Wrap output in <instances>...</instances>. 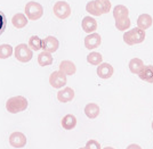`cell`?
Masks as SVG:
<instances>
[{
  "mask_svg": "<svg viewBox=\"0 0 153 149\" xmlns=\"http://www.w3.org/2000/svg\"><path fill=\"white\" fill-rule=\"evenodd\" d=\"M27 106H29L27 99L23 96H15V97L9 98L6 101V109L12 114L24 112L27 108Z\"/></svg>",
  "mask_w": 153,
  "mask_h": 149,
  "instance_id": "obj_1",
  "label": "cell"
},
{
  "mask_svg": "<svg viewBox=\"0 0 153 149\" xmlns=\"http://www.w3.org/2000/svg\"><path fill=\"white\" fill-rule=\"evenodd\" d=\"M145 40V31L138 27H134L127 32L123 33V41L128 46H134L142 43Z\"/></svg>",
  "mask_w": 153,
  "mask_h": 149,
  "instance_id": "obj_2",
  "label": "cell"
},
{
  "mask_svg": "<svg viewBox=\"0 0 153 149\" xmlns=\"http://www.w3.org/2000/svg\"><path fill=\"white\" fill-rule=\"evenodd\" d=\"M25 15L29 20L37 21L44 15V8L39 2L30 1L25 5Z\"/></svg>",
  "mask_w": 153,
  "mask_h": 149,
  "instance_id": "obj_3",
  "label": "cell"
},
{
  "mask_svg": "<svg viewBox=\"0 0 153 149\" xmlns=\"http://www.w3.org/2000/svg\"><path fill=\"white\" fill-rule=\"evenodd\" d=\"M14 50H15V58L21 63H27L32 59L33 52L29 48V46L25 45V43L19 45Z\"/></svg>",
  "mask_w": 153,
  "mask_h": 149,
  "instance_id": "obj_4",
  "label": "cell"
},
{
  "mask_svg": "<svg viewBox=\"0 0 153 149\" xmlns=\"http://www.w3.org/2000/svg\"><path fill=\"white\" fill-rule=\"evenodd\" d=\"M54 14L59 20H65L71 15V7L66 1H57L54 5Z\"/></svg>",
  "mask_w": 153,
  "mask_h": 149,
  "instance_id": "obj_5",
  "label": "cell"
},
{
  "mask_svg": "<svg viewBox=\"0 0 153 149\" xmlns=\"http://www.w3.org/2000/svg\"><path fill=\"white\" fill-rule=\"evenodd\" d=\"M66 75H64L62 72L55 71L53 72L49 76V83L55 89H61L64 85H66Z\"/></svg>",
  "mask_w": 153,
  "mask_h": 149,
  "instance_id": "obj_6",
  "label": "cell"
},
{
  "mask_svg": "<svg viewBox=\"0 0 153 149\" xmlns=\"http://www.w3.org/2000/svg\"><path fill=\"white\" fill-rule=\"evenodd\" d=\"M58 47H59V42L53 35H49V37H47V38H45V39L42 40V47H41V49H44V51L51 54V52L57 51Z\"/></svg>",
  "mask_w": 153,
  "mask_h": 149,
  "instance_id": "obj_7",
  "label": "cell"
},
{
  "mask_svg": "<svg viewBox=\"0 0 153 149\" xmlns=\"http://www.w3.org/2000/svg\"><path fill=\"white\" fill-rule=\"evenodd\" d=\"M9 143L14 148H23L26 145V137L22 132H13L9 136Z\"/></svg>",
  "mask_w": 153,
  "mask_h": 149,
  "instance_id": "obj_8",
  "label": "cell"
},
{
  "mask_svg": "<svg viewBox=\"0 0 153 149\" xmlns=\"http://www.w3.org/2000/svg\"><path fill=\"white\" fill-rule=\"evenodd\" d=\"M101 42H102L101 35L96 32L90 33L85 38V47L89 50H93V49H96L97 47H100Z\"/></svg>",
  "mask_w": 153,
  "mask_h": 149,
  "instance_id": "obj_9",
  "label": "cell"
},
{
  "mask_svg": "<svg viewBox=\"0 0 153 149\" xmlns=\"http://www.w3.org/2000/svg\"><path fill=\"white\" fill-rule=\"evenodd\" d=\"M113 73H114V68L108 63H102L97 67V75L101 79H104V80L110 79L113 75Z\"/></svg>",
  "mask_w": 153,
  "mask_h": 149,
  "instance_id": "obj_10",
  "label": "cell"
},
{
  "mask_svg": "<svg viewBox=\"0 0 153 149\" xmlns=\"http://www.w3.org/2000/svg\"><path fill=\"white\" fill-rule=\"evenodd\" d=\"M81 27L86 33H94L97 29V22L91 16H86L81 22Z\"/></svg>",
  "mask_w": 153,
  "mask_h": 149,
  "instance_id": "obj_11",
  "label": "cell"
},
{
  "mask_svg": "<svg viewBox=\"0 0 153 149\" xmlns=\"http://www.w3.org/2000/svg\"><path fill=\"white\" fill-rule=\"evenodd\" d=\"M73 98H74V91L70 87H66L59 90L57 93V99L61 103H70L71 100H73Z\"/></svg>",
  "mask_w": 153,
  "mask_h": 149,
  "instance_id": "obj_12",
  "label": "cell"
},
{
  "mask_svg": "<svg viewBox=\"0 0 153 149\" xmlns=\"http://www.w3.org/2000/svg\"><path fill=\"white\" fill-rule=\"evenodd\" d=\"M59 72H62L64 75H73L76 74V67L71 60H62L59 64Z\"/></svg>",
  "mask_w": 153,
  "mask_h": 149,
  "instance_id": "obj_13",
  "label": "cell"
},
{
  "mask_svg": "<svg viewBox=\"0 0 153 149\" xmlns=\"http://www.w3.org/2000/svg\"><path fill=\"white\" fill-rule=\"evenodd\" d=\"M153 23L152 17L149 14H142L137 18V27L140 30H147L150 29Z\"/></svg>",
  "mask_w": 153,
  "mask_h": 149,
  "instance_id": "obj_14",
  "label": "cell"
},
{
  "mask_svg": "<svg viewBox=\"0 0 153 149\" xmlns=\"http://www.w3.org/2000/svg\"><path fill=\"white\" fill-rule=\"evenodd\" d=\"M113 17L115 21L119 20H125L129 17V10L126 6L123 5H117L113 8Z\"/></svg>",
  "mask_w": 153,
  "mask_h": 149,
  "instance_id": "obj_15",
  "label": "cell"
},
{
  "mask_svg": "<svg viewBox=\"0 0 153 149\" xmlns=\"http://www.w3.org/2000/svg\"><path fill=\"white\" fill-rule=\"evenodd\" d=\"M62 128L66 131H70V130H73L76 126V117L72 114H68L62 118Z\"/></svg>",
  "mask_w": 153,
  "mask_h": 149,
  "instance_id": "obj_16",
  "label": "cell"
},
{
  "mask_svg": "<svg viewBox=\"0 0 153 149\" xmlns=\"http://www.w3.org/2000/svg\"><path fill=\"white\" fill-rule=\"evenodd\" d=\"M140 80L145 81L147 83H153V66L152 65H147L143 67V70L140 71V73L138 74Z\"/></svg>",
  "mask_w": 153,
  "mask_h": 149,
  "instance_id": "obj_17",
  "label": "cell"
},
{
  "mask_svg": "<svg viewBox=\"0 0 153 149\" xmlns=\"http://www.w3.org/2000/svg\"><path fill=\"white\" fill-rule=\"evenodd\" d=\"M85 114L88 118H91L94 120L96 117L100 115V107L98 105L95 104V103H89V104L86 105L85 107Z\"/></svg>",
  "mask_w": 153,
  "mask_h": 149,
  "instance_id": "obj_18",
  "label": "cell"
},
{
  "mask_svg": "<svg viewBox=\"0 0 153 149\" xmlns=\"http://www.w3.org/2000/svg\"><path fill=\"white\" fill-rule=\"evenodd\" d=\"M12 23L16 29H23L27 24V18L24 14H15L12 18Z\"/></svg>",
  "mask_w": 153,
  "mask_h": 149,
  "instance_id": "obj_19",
  "label": "cell"
},
{
  "mask_svg": "<svg viewBox=\"0 0 153 149\" xmlns=\"http://www.w3.org/2000/svg\"><path fill=\"white\" fill-rule=\"evenodd\" d=\"M143 67H144V63H143V60L140 58H131L130 59V62H129V70L131 73H134V74H140V71L143 70Z\"/></svg>",
  "mask_w": 153,
  "mask_h": 149,
  "instance_id": "obj_20",
  "label": "cell"
},
{
  "mask_svg": "<svg viewBox=\"0 0 153 149\" xmlns=\"http://www.w3.org/2000/svg\"><path fill=\"white\" fill-rule=\"evenodd\" d=\"M86 10L90 15H93V16H101V15H103L102 12H101V8L98 6L97 0H91V1H89L86 5Z\"/></svg>",
  "mask_w": 153,
  "mask_h": 149,
  "instance_id": "obj_21",
  "label": "cell"
},
{
  "mask_svg": "<svg viewBox=\"0 0 153 149\" xmlns=\"http://www.w3.org/2000/svg\"><path fill=\"white\" fill-rule=\"evenodd\" d=\"M53 56L49 52L42 51L41 54H39L38 56V64L40 66H48V65L53 64Z\"/></svg>",
  "mask_w": 153,
  "mask_h": 149,
  "instance_id": "obj_22",
  "label": "cell"
},
{
  "mask_svg": "<svg viewBox=\"0 0 153 149\" xmlns=\"http://www.w3.org/2000/svg\"><path fill=\"white\" fill-rule=\"evenodd\" d=\"M87 62H88L90 65L98 66L100 64H102L103 63V57L100 52L93 51V52H90L89 55L87 56Z\"/></svg>",
  "mask_w": 153,
  "mask_h": 149,
  "instance_id": "obj_23",
  "label": "cell"
},
{
  "mask_svg": "<svg viewBox=\"0 0 153 149\" xmlns=\"http://www.w3.org/2000/svg\"><path fill=\"white\" fill-rule=\"evenodd\" d=\"M27 46H29V48L31 50H34V51L40 50L41 47H42V40L40 39L39 37H37V35H32L30 40H29V45Z\"/></svg>",
  "mask_w": 153,
  "mask_h": 149,
  "instance_id": "obj_24",
  "label": "cell"
},
{
  "mask_svg": "<svg viewBox=\"0 0 153 149\" xmlns=\"http://www.w3.org/2000/svg\"><path fill=\"white\" fill-rule=\"evenodd\" d=\"M13 47L10 45H0V59H6L9 58L13 54Z\"/></svg>",
  "mask_w": 153,
  "mask_h": 149,
  "instance_id": "obj_25",
  "label": "cell"
},
{
  "mask_svg": "<svg viewBox=\"0 0 153 149\" xmlns=\"http://www.w3.org/2000/svg\"><path fill=\"white\" fill-rule=\"evenodd\" d=\"M131 25V22H130V18H125V20H119L115 21V27L119 30V31H126L128 30Z\"/></svg>",
  "mask_w": 153,
  "mask_h": 149,
  "instance_id": "obj_26",
  "label": "cell"
},
{
  "mask_svg": "<svg viewBox=\"0 0 153 149\" xmlns=\"http://www.w3.org/2000/svg\"><path fill=\"white\" fill-rule=\"evenodd\" d=\"M97 1H98V5H100L102 14H108L111 10L112 5H111V2L108 0H97Z\"/></svg>",
  "mask_w": 153,
  "mask_h": 149,
  "instance_id": "obj_27",
  "label": "cell"
},
{
  "mask_svg": "<svg viewBox=\"0 0 153 149\" xmlns=\"http://www.w3.org/2000/svg\"><path fill=\"white\" fill-rule=\"evenodd\" d=\"M6 26H7V18H6V15L2 13L0 10V35L2 33L5 32L6 30Z\"/></svg>",
  "mask_w": 153,
  "mask_h": 149,
  "instance_id": "obj_28",
  "label": "cell"
},
{
  "mask_svg": "<svg viewBox=\"0 0 153 149\" xmlns=\"http://www.w3.org/2000/svg\"><path fill=\"white\" fill-rule=\"evenodd\" d=\"M85 148L86 149H101V145H100L98 141H96L94 139H90V140L87 141Z\"/></svg>",
  "mask_w": 153,
  "mask_h": 149,
  "instance_id": "obj_29",
  "label": "cell"
},
{
  "mask_svg": "<svg viewBox=\"0 0 153 149\" xmlns=\"http://www.w3.org/2000/svg\"><path fill=\"white\" fill-rule=\"evenodd\" d=\"M126 149H142V147H140V145H137V143H131Z\"/></svg>",
  "mask_w": 153,
  "mask_h": 149,
  "instance_id": "obj_30",
  "label": "cell"
},
{
  "mask_svg": "<svg viewBox=\"0 0 153 149\" xmlns=\"http://www.w3.org/2000/svg\"><path fill=\"white\" fill-rule=\"evenodd\" d=\"M104 149H114V148H113V147H105Z\"/></svg>",
  "mask_w": 153,
  "mask_h": 149,
  "instance_id": "obj_31",
  "label": "cell"
},
{
  "mask_svg": "<svg viewBox=\"0 0 153 149\" xmlns=\"http://www.w3.org/2000/svg\"><path fill=\"white\" fill-rule=\"evenodd\" d=\"M79 149H86V148H85V147H82V148H79Z\"/></svg>",
  "mask_w": 153,
  "mask_h": 149,
  "instance_id": "obj_32",
  "label": "cell"
},
{
  "mask_svg": "<svg viewBox=\"0 0 153 149\" xmlns=\"http://www.w3.org/2000/svg\"><path fill=\"white\" fill-rule=\"evenodd\" d=\"M152 130H153V122H152Z\"/></svg>",
  "mask_w": 153,
  "mask_h": 149,
  "instance_id": "obj_33",
  "label": "cell"
}]
</instances>
